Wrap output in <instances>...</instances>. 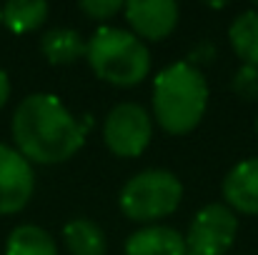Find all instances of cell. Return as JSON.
Here are the masks:
<instances>
[{
  "mask_svg": "<svg viewBox=\"0 0 258 255\" xmlns=\"http://www.w3.org/2000/svg\"><path fill=\"white\" fill-rule=\"evenodd\" d=\"M90 123L78 120L58 95H25L10 120L15 150L33 165H58L71 160L86 143Z\"/></svg>",
  "mask_w": 258,
  "mask_h": 255,
  "instance_id": "cell-1",
  "label": "cell"
},
{
  "mask_svg": "<svg viewBox=\"0 0 258 255\" xmlns=\"http://www.w3.org/2000/svg\"><path fill=\"white\" fill-rule=\"evenodd\" d=\"M208 108V83L201 68L180 60L163 68L153 80V115L171 135H188Z\"/></svg>",
  "mask_w": 258,
  "mask_h": 255,
  "instance_id": "cell-2",
  "label": "cell"
},
{
  "mask_svg": "<svg viewBox=\"0 0 258 255\" xmlns=\"http://www.w3.org/2000/svg\"><path fill=\"white\" fill-rule=\"evenodd\" d=\"M86 60L90 70L108 85L133 88L151 73V50L131 30L100 25L86 40Z\"/></svg>",
  "mask_w": 258,
  "mask_h": 255,
  "instance_id": "cell-3",
  "label": "cell"
},
{
  "mask_svg": "<svg viewBox=\"0 0 258 255\" xmlns=\"http://www.w3.org/2000/svg\"><path fill=\"white\" fill-rule=\"evenodd\" d=\"M183 200L180 178L163 168H148L125 180L118 195L120 213L136 223H156L173 215Z\"/></svg>",
  "mask_w": 258,
  "mask_h": 255,
  "instance_id": "cell-4",
  "label": "cell"
},
{
  "mask_svg": "<svg viewBox=\"0 0 258 255\" xmlns=\"http://www.w3.org/2000/svg\"><path fill=\"white\" fill-rule=\"evenodd\" d=\"M153 138V118L138 103H118L103 120V143L118 158H138Z\"/></svg>",
  "mask_w": 258,
  "mask_h": 255,
  "instance_id": "cell-5",
  "label": "cell"
},
{
  "mask_svg": "<svg viewBox=\"0 0 258 255\" xmlns=\"http://www.w3.org/2000/svg\"><path fill=\"white\" fill-rule=\"evenodd\" d=\"M238 233V218L226 203L203 205L193 220L185 238L188 255H226Z\"/></svg>",
  "mask_w": 258,
  "mask_h": 255,
  "instance_id": "cell-6",
  "label": "cell"
},
{
  "mask_svg": "<svg viewBox=\"0 0 258 255\" xmlns=\"http://www.w3.org/2000/svg\"><path fill=\"white\" fill-rule=\"evenodd\" d=\"M35 193L33 165L10 145L0 143V215L20 213Z\"/></svg>",
  "mask_w": 258,
  "mask_h": 255,
  "instance_id": "cell-7",
  "label": "cell"
},
{
  "mask_svg": "<svg viewBox=\"0 0 258 255\" xmlns=\"http://www.w3.org/2000/svg\"><path fill=\"white\" fill-rule=\"evenodd\" d=\"M131 33L141 40H166L175 30L180 8L173 0H131L123 5Z\"/></svg>",
  "mask_w": 258,
  "mask_h": 255,
  "instance_id": "cell-8",
  "label": "cell"
},
{
  "mask_svg": "<svg viewBox=\"0 0 258 255\" xmlns=\"http://www.w3.org/2000/svg\"><path fill=\"white\" fill-rule=\"evenodd\" d=\"M226 205L233 213L258 215V155L236 163L221 183Z\"/></svg>",
  "mask_w": 258,
  "mask_h": 255,
  "instance_id": "cell-9",
  "label": "cell"
},
{
  "mask_svg": "<svg viewBox=\"0 0 258 255\" xmlns=\"http://www.w3.org/2000/svg\"><path fill=\"white\" fill-rule=\"evenodd\" d=\"M125 255H185V238L168 225H146L128 235Z\"/></svg>",
  "mask_w": 258,
  "mask_h": 255,
  "instance_id": "cell-10",
  "label": "cell"
},
{
  "mask_svg": "<svg viewBox=\"0 0 258 255\" xmlns=\"http://www.w3.org/2000/svg\"><path fill=\"white\" fill-rule=\"evenodd\" d=\"M40 50L50 65H73L86 58V38L73 28H53L43 35Z\"/></svg>",
  "mask_w": 258,
  "mask_h": 255,
  "instance_id": "cell-11",
  "label": "cell"
},
{
  "mask_svg": "<svg viewBox=\"0 0 258 255\" xmlns=\"http://www.w3.org/2000/svg\"><path fill=\"white\" fill-rule=\"evenodd\" d=\"M63 240L71 255H108L105 233L88 218H73L63 228Z\"/></svg>",
  "mask_w": 258,
  "mask_h": 255,
  "instance_id": "cell-12",
  "label": "cell"
},
{
  "mask_svg": "<svg viewBox=\"0 0 258 255\" xmlns=\"http://www.w3.org/2000/svg\"><path fill=\"white\" fill-rule=\"evenodd\" d=\"M48 13H50V8L45 0H10L0 8L3 25L18 35L38 30L48 20Z\"/></svg>",
  "mask_w": 258,
  "mask_h": 255,
  "instance_id": "cell-13",
  "label": "cell"
},
{
  "mask_svg": "<svg viewBox=\"0 0 258 255\" xmlns=\"http://www.w3.org/2000/svg\"><path fill=\"white\" fill-rule=\"evenodd\" d=\"M228 40L243 65L258 68V10H246L231 23Z\"/></svg>",
  "mask_w": 258,
  "mask_h": 255,
  "instance_id": "cell-14",
  "label": "cell"
},
{
  "mask_svg": "<svg viewBox=\"0 0 258 255\" xmlns=\"http://www.w3.org/2000/svg\"><path fill=\"white\" fill-rule=\"evenodd\" d=\"M5 255H58L53 235L40 225H18L5 243Z\"/></svg>",
  "mask_w": 258,
  "mask_h": 255,
  "instance_id": "cell-15",
  "label": "cell"
},
{
  "mask_svg": "<svg viewBox=\"0 0 258 255\" xmlns=\"http://www.w3.org/2000/svg\"><path fill=\"white\" fill-rule=\"evenodd\" d=\"M231 88H233V93L238 98H243L248 103L258 100V68H253V65H241L233 73Z\"/></svg>",
  "mask_w": 258,
  "mask_h": 255,
  "instance_id": "cell-16",
  "label": "cell"
},
{
  "mask_svg": "<svg viewBox=\"0 0 258 255\" xmlns=\"http://www.w3.org/2000/svg\"><path fill=\"white\" fill-rule=\"evenodd\" d=\"M125 3L120 0H83L78 3V10L86 13L90 20H110L113 15H118L123 10Z\"/></svg>",
  "mask_w": 258,
  "mask_h": 255,
  "instance_id": "cell-17",
  "label": "cell"
},
{
  "mask_svg": "<svg viewBox=\"0 0 258 255\" xmlns=\"http://www.w3.org/2000/svg\"><path fill=\"white\" fill-rule=\"evenodd\" d=\"M8 98H10V78H8V73L0 68V108L8 103Z\"/></svg>",
  "mask_w": 258,
  "mask_h": 255,
  "instance_id": "cell-18",
  "label": "cell"
},
{
  "mask_svg": "<svg viewBox=\"0 0 258 255\" xmlns=\"http://www.w3.org/2000/svg\"><path fill=\"white\" fill-rule=\"evenodd\" d=\"M256 138H258V115H256Z\"/></svg>",
  "mask_w": 258,
  "mask_h": 255,
  "instance_id": "cell-19",
  "label": "cell"
},
{
  "mask_svg": "<svg viewBox=\"0 0 258 255\" xmlns=\"http://www.w3.org/2000/svg\"><path fill=\"white\" fill-rule=\"evenodd\" d=\"M0 25H3V15H0Z\"/></svg>",
  "mask_w": 258,
  "mask_h": 255,
  "instance_id": "cell-20",
  "label": "cell"
}]
</instances>
